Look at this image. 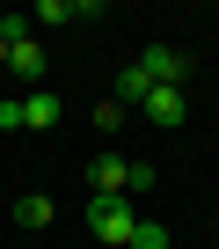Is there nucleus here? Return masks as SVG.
<instances>
[{"label":"nucleus","mask_w":219,"mask_h":249,"mask_svg":"<svg viewBox=\"0 0 219 249\" xmlns=\"http://www.w3.org/2000/svg\"><path fill=\"white\" fill-rule=\"evenodd\" d=\"M132 227H139L132 198H88V234H95V242H110V249H132Z\"/></svg>","instance_id":"1"},{"label":"nucleus","mask_w":219,"mask_h":249,"mask_svg":"<svg viewBox=\"0 0 219 249\" xmlns=\"http://www.w3.org/2000/svg\"><path fill=\"white\" fill-rule=\"evenodd\" d=\"M139 66H146V81H154V88H183V73H190L175 44H146V52H139Z\"/></svg>","instance_id":"2"},{"label":"nucleus","mask_w":219,"mask_h":249,"mask_svg":"<svg viewBox=\"0 0 219 249\" xmlns=\"http://www.w3.org/2000/svg\"><path fill=\"white\" fill-rule=\"evenodd\" d=\"M88 183H95V198H117V191H132V161L125 154H95L88 161Z\"/></svg>","instance_id":"3"},{"label":"nucleus","mask_w":219,"mask_h":249,"mask_svg":"<svg viewBox=\"0 0 219 249\" xmlns=\"http://www.w3.org/2000/svg\"><path fill=\"white\" fill-rule=\"evenodd\" d=\"M8 73L37 88V81H44V44H37V37H22V44H8Z\"/></svg>","instance_id":"4"},{"label":"nucleus","mask_w":219,"mask_h":249,"mask_svg":"<svg viewBox=\"0 0 219 249\" xmlns=\"http://www.w3.org/2000/svg\"><path fill=\"white\" fill-rule=\"evenodd\" d=\"M22 124H30V132H51V124H59V95L51 88H30L22 95Z\"/></svg>","instance_id":"5"},{"label":"nucleus","mask_w":219,"mask_h":249,"mask_svg":"<svg viewBox=\"0 0 219 249\" xmlns=\"http://www.w3.org/2000/svg\"><path fill=\"white\" fill-rule=\"evenodd\" d=\"M139 110H146L154 124H183V117H190V103H183V88H154V95H146Z\"/></svg>","instance_id":"6"},{"label":"nucleus","mask_w":219,"mask_h":249,"mask_svg":"<svg viewBox=\"0 0 219 249\" xmlns=\"http://www.w3.org/2000/svg\"><path fill=\"white\" fill-rule=\"evenodd\" d=\"M146 95H154L146 66H125V73H117V95H110V103H125V110H132V103H146Z\"/></svg>","instance_id":"7"},{"label":"nucleus","mask_w":219,"mask_h":249,"mask_svg":"<svg viewBox=\"0 0 219 249\" xmlns=\"http://www.w3.org/2000/svg\"><path fill=\"white\" fill-rule=\"evenodd\" d=\"M15 227H30V234H37V227H51V198H44V191L15 198Z\"/></svg>","instance_id":"8"},{"label":"nucleus","mask_w":219,"mask_h":249,"mask_svg":"<svg viewBox=\"0 0 219 249\" xmlns=\"http://www.w3.org/2000/svg\"><path fill=\"white\" fill-rule=\"evenodd\" d=\"M132 249H168V227H161V220H139V227H132Z\"/></svg>","instance_id":"9"},{"label":"nucleus","mask_w":219,"mask_h":249,"mask_svg":"<svg viewBox=\"0 0 219 249\" xmlns=\"http://www.w3.org/2000/svg\"><path fill=\"white\" fill-rule=\"evenodd\" d=\"M0 132H30L22 124V95H0Z\"/></svg>","instance_id":"10"},{"label":"nucleus","mask_w":219,"mask_h":249,"mask_svg":"<svg viewBox=\"0 0 219 249\" xmlns=\"http://www.w3.org/2000/svg\"><path fill=\"white\" fill-rule=\"evenodd\" d=\"M30 37V15H0V44H22Z\"/></svg>","instance_id":"11"},{"label":"nucleus","mask_w":219,"mask_h":249,"mask_svg":"<svg viewBox=\"0 0 219 249\" xmlns=\"http://www.w3.org/2000/svg\"><path fill=\"white\" fill-rule=\"evenodd\" d=\"M0 66H8V44H0Z\"/></svg>","instance_id":"12"},{"label":"nucleus","mask_w":219,"mask_h":249,"mask_svg":"<svg viewBox=\"0 0 219 249\" xmlns=\"http://www.w3.org/2000/svg\"><path fill=\"white\" fill-rule=\"evenodd\" d=\"M212 227H219V213H212Z\"/></svg>","instance_id":"13"}]
</instances>
